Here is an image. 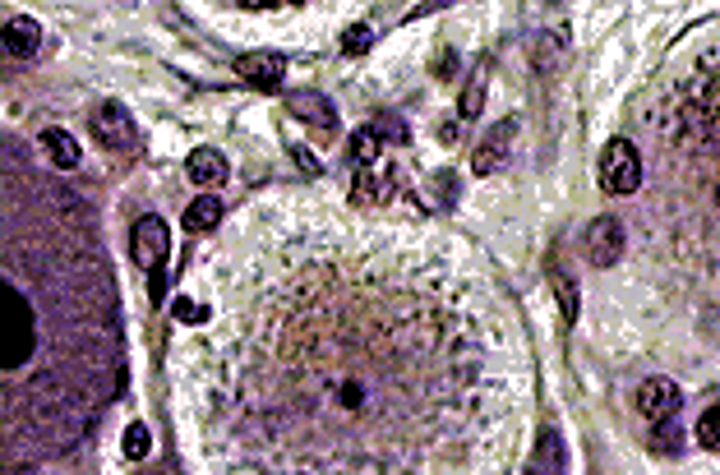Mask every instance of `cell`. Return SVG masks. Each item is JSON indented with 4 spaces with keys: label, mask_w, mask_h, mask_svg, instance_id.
<instances>
[{
    "label": "cell",
    "mask_w": 720,
    "mask_h": 475,
    "mask_svg": "<svg viewBox=\"0 0 720 475\" xmlns=\"http://www.w3.org/2000/svg\"><path fill=\"white\" fill-rule=\"evenodd\" d=\"M185 176H190L194 185H204V190H217V185L227 180V157L217 153V148H194V153L185 157Z\"/></svg>",
    "instance_id": "8fae6325"
},
{
    "label": "cell",
    "mask_w": 720,
    "mask_h": 475,
    "mask_svg": "<svg viewBox=\"0 0 720 475\" xmlns=\"http://www.w3.org/2000/svg\"><path fill=\"white\" fill-rule=\"evenodd\" d=\"M370 130L379 134V139H384V143H407V125H402V120H397V116H379V120H374V125H370Z\"/></svg>",
    "instance_id": "44dd1931"
},
{
    "label": "cell",
    "mask_w": 720,
    "mask_h": 475,
    "mask_svg": "<svg viewBox=\"0 0 720 475\" xmlns=\"http://www.w3.org/2000/svg\"><path fill=\"white\" fill-rule=\"evenodd\" d=\"M513 134H517V120L494 125V130L485 134V143L471 153V171H476V176H499L508 162V148H513Z\"/></svg>",
    "instance_id": "52a82bcc"
},
{
    "label": "cell",
    "mask_w": 720,
    "mask_h": 475,
    "mask_svg": "<svg viewBox=\"0 0 720 475\" xmlns=\"http://www.w3.org/2000/svg\"><path fill=\"white\" fill-rule=\"evenodd\" d=\"M379 153H384V139L374 130H360L356 139H351V162H356L360 171H370L374 162H379Z\"/></svg>",
    "instance_id": "ac0fdd59"
},
{
    "label": "cell",
    "mask_w": 720,
    "mask_h": 475,
    "mask_svg": "<svg viewBox=\"0 0 720 475\" xmlns=\"http://www.w3.org/2000/svg\"><path fill=\"white\" fill-rule=\"evenodd\" d=\"M600 185L610 194H637L642 190V153L628 139H614L600 153Z\"/></svg>",
    "instance_id": "7a4b0ae2"
},
{
    "label": "cell",
    "mask_w": 720,
    "mask_h": 475,
    "mask_svg": "<svg viewBox=\"0 0 720 475\" xmlns=\"http://www.w3.org/2000/svg\"><path fill=\"white\" fill-rule=\"evenodd\" d=\"M37 47H42V28H37V19H10V24H5V51H10L14 60L37 56Z\"/></svg>",
    "instance_id": "7c38bea8"
},
{
    "label": "cell",
    "mask_w": 720,
    "mask_h": 475,
    "mask_svg": "<svg viewBox=\"0 0 720 475\" xmlns=\"http://www.w3.org/2000/svg\"><path fill=\"white\" fill-rule=\"evenodd\" d=\"M134 475H157V471H134Z\"/></svg>",
    "instance_id": "cb8c5ba5"
},
{
    "label": "cell",
    "mask_w": 720,
    "mask_h": 475,
    "mask_svg": "<svg viewBox=\"0 0 720 475\" xmlns=\"http://www.w3.org/2000/svg\"><path fill=\"white\" fill-rule=\"evenodd\" d=\"M125 457H130V462L148 457V429H144V425H130V429H125Z\"/></svg>",
    "instance_id": "7402d4cb"
},
{
    "label": "cell",
    "mask_w": 720,
    "mask_h": 475,
    "mask_svg": "<svg viewBox=\"0 0 720 475\" xmlns=\"http://www.w3.org/2000/svg\"><path fill=\"white\" fill-rule=\"evenodd\" d=\"M536 475H568V452L554 429H545L536 443Z\"/></svg>",
    "instance_id": "4fadbf2b"
},
{
    "label": "cell",
    "mask_w": 720,
    "mask_h": 475,
    "mask_svg": "<svg viewBox=\"0 0 720 475\" xmlns=\"http://www.w3.org/2000/svg\"><path fill=\"white\" fill-rule=\"evenodd\" d=\"M587 259L596 268H610V263L624 259V222L619 217H596L587 226Z\"/></svg>",
    "instance_id": "8992f818"
},
{
    "label": "cell",
    "mask_w": 720,
    "mask_h": 475,
    "mask_svg": "<svg viewBox=\"0 0 720 475\" xmlns=\"http://www.w3.org/2000/svg\"><path fill=\"white\" fill-rule=\"evenodd\" d=\"M393 194H397V176H388V171H360L351 203L356 208H384V203H393Z\"/></svg>",
    "instance_id": "30bf717a"
},
{
    "label": "cell",
    "mask_w": 720,
    "mask_h": 475,
    "mask_svg": "<svg viewBox=\"0 0 720 475\" xmlns=\"http://www.w3.org/2000/svg\"><path fill=\"white\" fill-rule=\"evenodd\" d=\"M679 406H684V392H679V383H670V379H647L642 388H637V411H642L651 425L674 420L679 416Z\"/></svg>",
    "instance_id": "5b68a950"
},
{
    "label": "cell",
    "mask_w": 720,
    "mask_h": 475,
    "mask_svg": "<svg viewBox=\"0 0 720 475\" xmlns=\"http://www.w3.org/2000/svg\"><path fill=\"white\" fill-rule=\"evenodd\" d=\"M222 254L190 356L204 457L236 475H453L494 443V328L430 245L273 203Z\"/></svg>",
    "instance_id": "6da1fadb"
},
{
    "label": "cell",
    "mask_w": 720,
    "mask_h": 475,
    "mask_svg": "<svg viewBox=\"0 0 720 475\" xmlns=\"http://www.w3.org/2000/svg\"><path fill=\"white\" fill-rule=\"evenodd\" d=\"M485 84H490V65H476V74H471V84L462 88V120H476L480 107H485Z\"/></svg>",
    "instance_id": "e0dca14e"
},
{
    "label": "cell",
    "mask_w": 720,
    "mask_h": 475,
    "mask_svg": "<svg viewBox=\"0 0 720 475\" xmlns=\"http://www.w3.org/2000/svg\"><path fill=\"white\" fill-rule=\"evenodd\" d=\"M130 250L144 273L162 277V263H167V254H171L167 222H162V217H139V222H134V236H130Z\"/></svg>",
    "instance_id": "3957f363"
},
{
    "label": "cell",
    "mask_w": 720,
    "mask_h": 475,
    "mask_svg": "<svg viewBox=\"0 0 720 475\" xmlns=\"http://www.w3.org/2000/svg\"><path fill=\"white\" fill-rule=\"evenodd\" d=\"M545 273H550V286H554V296H559V309H564V319H568V323H577V282L564 273V263H559V259H550V268H545Z\"/></svg>",
    "instance_id": "9a60e30c"
},
{
    "label": "cell",
    "mask_w": 720,
    "mask_h": 475,
    "mask_svg": "<svg viewBox=\"0 0 720 475\" xmlns=\"http://www.w3.org/2000/svg\"><path fill=\"white\" fill-rule=\"evenodd\" d=\"M697 443L707 452H720V406H711V411H702V420H697Z\"/></svg>",
    "instance_id": "d6986e66"
},
{
    "label": "cell",
    "mask_w": 720,
    "mask_h": 475,
    "mask_svg": "<svg viewBox=\"0 0 720 475\" xmlns=\"http://www.w3.org/2000/svg\"><path fill=\"white\" fill-rule=\"evenodd\" d=\"M42 148H47L51 167H60V171H74V167H79V143H74L65 130H47V134H42Z\"/></svg>",
    "instance_id": "5bb4252c"
},
{
    "label": "cell",
    "mask_w": 720,
    "mask_h": 475,
    "mask_svg": "<svg viewBox=\"0 0 720 475\" xmlns=\"http://www.w3.org/2000/svg\"><path fill=\"white\" fill-rule=\"evenodd\" d=\"M236 74L254 88H282V74H287V60L273 56V51H250V56L236 60Z\"/></svg>",
    "instance_id": "9c48e42d"
},
{
    "label": "cell",
    "mask_w": 720,
    "mask_h": 475,
    "mask_svg": "<svg viewBox=\"0 0 720 475\" xmlns=\"http://www.w3.org/2000/svg\"><path fill=\"white\" fill-rule=\"evenodd\" d=\"M287 107H291V116H300L305 125H314L324 139L328 134H337V111L328 107V97L310 93V88H296V93H287Z\"/></svg>",
    "instance_id": "ba28073f"
},
{
    "label": "cell",
    "mask_w": 720,
    "mask_h": 475,
    "mask_svg": "<svg viewBox=\"0 0 720 475\" xmlns=\"http://www.w3.org/2000/svg\"><path fill=\"white\" fill-rule=\"evenodd\" d=\"M93 134H97V143H107V148H116V153H130L134 143H139L134 116L120 107V102H102V107L93 111Z\"/></svg>",
    "instance_id": "277c9868"
},
{
    "label": "cell",
    "mask_w": 720,
    "mask_h": 475,
    "mask_svg": "<svg viewBox=\"0 0 720 475\" xmlns=\"http://www.w3.org/2000/svg\"><path fill=\"white\" fill-rule=\"evenodd\" d=\"M679 439H684V434L674 429V420H665V425L656 429V439H651V448H656V452H665V457H674V452L684 448V443H679Z\"/></svg>",
    "instance_id": "ffe728a7"
},
{
    "label": "cell",
    "mask_w": 720,
    "mask_h": 475,
    "mask_svg": "<svg viewBox=\"0 0 720 475\" xmlns=\"http://www.w3.org/2000/svg\"><path fill=\"white\" fill-rule=\"evenodd\" d=\"M217 222H222V203H217V194H204V199H194L190 208H185V226H190V231H213Z\"/></svg>",
    "instance_id": "2e32d148"
},
{
    "label": "cell",
    "mask_w": 720,
    "mask_h": 475,
    "mask_svg": "<svg viewBox=\"0 0 720 475\" xmlns=\"http://www.w3.org/2000/svg\"><path fill=\"white\" fill-rule=\"evenodd\" d=\"M370 42H374V33L365 24H356V28H347V37H342V51H347V56H360V51H370Z\"/></svg>",
    "instance_id": "603a6c76"
}]
</instances>
